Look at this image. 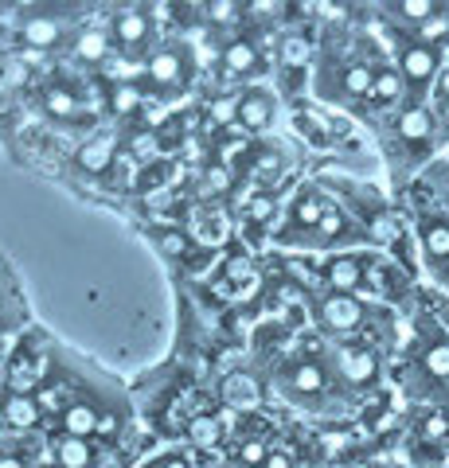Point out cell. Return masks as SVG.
Returning <instances> with one entry per match:
<instances>
[{"label":"cell","mask_w":449,"mask_h":468,"mask_svg":"<svg viewBox=\"0 0 449 468\" xmlns=\"http://www.w3.org/2000/svg\"><path fill=\"white\" fill-rule=\"evenodd\" d=\"M278 168H282V160H278V153H270V149H266L262 156H258V160H254V168H251V172L258 176V180H278V176H282Z\"/></svg>","instance_id":"obj_36"},{"label":"cell","mask_w":449,"mask_h":468,"mask_svg":"<svg viewBox=\"0 0 449 468\" xmlns=\"http://www.w3.org/2000/svg\"><path fill=\"white\" fill-rule=\"evenodd\" d=\"M430 133H433L430 110H422V106L402 110V117H399V137L402 141H430Z\"/></svg>","instance_id":"obj_15"},{"label":"cell","mask_w":449,"mask_h":468,"mask_svg":"<svg viewBox=\"0 0 449 468\" xmlns=\"http://www.w3.org/2000/svg\"><path fill=\"white\" fill-rule=\"evenodd\" d=\"M223 402L230 410H254L262 402V383H258L251 371H230L223 378Z\"/></svg>","instance_id":"obj_8"},{"label":"cell","mask_w":449,"mask_h":468,"mask_svg":"<svg viewBox=\"0 0 449 468\" xmlns=\"http://www.w3.org/2000/svg\"><path fill=\"white\" fill-rule=\"evenodd\" d=\"M395 12L402 20H411V24H426L430 16H438V5H433V0H402Z\"/></svg>","instance_id":"obj_31"},{"label":"cell","mask_w":449,"mask_h":468,"mask_svg":"<svg viewBox=\"0 0 449 468\" xmlns=\"http://www.w3.org/2000/svg\"><path fill=\"white\" fill-rule=\"evenodd\" d=\"M204 12H208V24H215V27H230V24H239V20H242L246 5H239V0H211V5H204Z\"/></svg>","instance_id":"obj_26"},{"label":"cell","mask_w":449,"mask_h":468,"mask_svg":"<svg viewBox=\"0 0 449 468\" xmlns=\"http://www.w3.org/2000/svg\"><path fill=\"white\" fill-rule=\"evenodd\" d=\"M371 86H375V70L368 63H352V67L344 70V79H340V90L347 98H368Z\"/></svg>","instance_id":"obj_20"},{"label":"cell","mask_w":449,"mask_h":468,"mask_svg":"<svg viewBox=\"0 0 449 468\" xmlns=\"http://www.w3.org/2000/svg\"><path fill=\"white\" fill-rule=\"evenodd\" d=\"M227 184H230V176H227V168H208V176H204V187L211 196H219V192H227Z\"/></svg>","instance_id":"obj_38"},{"label":"cell","mask_w":449,"mask_h":468,"mask_svg":"<svg viewBox=\"0 0 449 468\" xmlns=\"http://www.w3.org/2000/svg\"><path fill=\"white\" fill-rule=\"evenodd\" d=\"M364 261H356V258H332L328 266H325V277H328V285L332 292H356L359 285H364Z\"/></svg>","instance_id":"obj_13"},{"label":"cell","mask_w":449,"mask_h":468,"mask_svg":"<svg viewBox=\"0 0 449 468\" xmlns=\"http://www.w3.org/2000/svg\"><path fill=\"white\" fill-rule=\"evenodd\" d=\"M239 101H242V98H235V94H223V98L208 101V110H204V125H208V129L235 125V122H239Z\"/></svg>","instance_id":"obj_19"},{"label":"cell","mask_w":449,"mask_h":468,"mask_svg":"<svg viewBox=\"0 0 449 468\" xmlns=\"http://www.w3.org/2000/svg\"><path fill=\"white\" fill-rule=\"evenodd\" d=\"M262 468H294V457H289L285 449H270V457H266Z\"/></svg>","instance_id":"obj_41"},{"label":"cell","mask_w":449,"mask_h":468,"mask_svg":"<svg viewBox=\"0 0 449 468\" xmlns=\"http://www.w3.org/2000/svg\"><path fill=\"white\" fill-rule=\"evenodd\" d=\"M325 468H347V464H325Z\"/></svg>","instance_id":"obj_46"},{"label":"cell","mask_w":449,"mask_h":468,"mask_svg":"<svg viewBox=\"0 0 449 468\" xmlns=\"http://www.w3.org/2000/svg\"><path fill=\"white\" fill-rule=\"evenodd\" d=\"M110 27H113V39H118L125 51H137L153 36V16H149V8H122Z\"/></svg>","instance_id":"obj_5"},{"label":"cell","mask_w":449,"mask_h":468,"mask_svg":"<svg viewBox=\"0 0 449 468\" xmlns=\"http://www.w3.org/2000/svg\"><path fill=\"white\" fill-rule=\"evenodd\" d=\"M273 98L266 90H246L239 101V125L251 129V133H262V129L273 125Z\"/></svg>","instance_id":"obj_9"},{"label":"cell","mask_w":449,"mask_h":468,"mask_svg":"<svg viewBox=\"0 0 449 468\" xmlns=\"http://www.w3.org/2000/svg\"><path fill=\"white\" fill-rule=\"evenodd\" d=\"M118 426H122L118 414H102V421H98V433H102V437H113V433H118Z\"/></svg>","instance_id":"obj_43"},{"label":"cell","mask_w":449,"mask_h":468,"mask_svg":"<svg viewBox=\"0 0 449 468\" xmlns=\"http://www.w3.org/2000/svg\"><path fill=\"white\" fill-rule=\"evenodd\" d=\"M227 282L230 285H242V282H251V277H254V270H251V258H246V254H235V258H227Z\"/></svg>","instance_id":"obj_34"},{"label":"cell","mask_w":449,"mask_h":468,"mask_svg":"<svg viewBox=\"0 0 449 468\" xmlns=\"http://www.w3.org/2000/svg\"><path fill=\"white\" fill-rule=\"evenodd\" d=\"M246 215H251L254 223H266V218L273 215V203H270V199H254L251 207H246Z\"/></svg>","instance_id":"obj_40"},{"label":"cell","mask_w":449,"mask_h":468,"mask_svg":"<svg viewBox=\"0 0 449 468\" xmlns=\"http://www.w3.org/2000/svg\"><path fill=\"white\" fill-rule=\"evenodd\" d=\"M39 418H43V410L36 402V394H27V390H8L5 402H0V421H5L8 430H16V433L36 430Z\"/></svg>","instance_id":"obj_4"},{"label":"cell","mask_w":449,"mask_h":468,"mask_svg":"<svg viewBox=\"0 0 449 468\" xmlns=\"http://www.w3.org/2000/svg\"><path fill=\"white\" fill-rule=\"evenodd\" d=\"M223 63L230 75H254V70H262V51L251 39H230L223 48Z\"/></svg>","instance_id":"obj_14"},{"label":"cell","mask_w":449,"mask_h":468,"mask_svg":"<svg viewBox=\"0 0 449 468\" xmlns=\"http://www.w3.org/2000/svg\"><path fill=\"white\" fill-rule=\"evenodd\" d=\"M70 387L67 383H55V378H48V383L39 387V394H36V402H39V410H48V414H55V410H59V418L67 414L70 410Z\"/></svg>","instance_id":"obj_23"},{"label":"cell","mask_w":449,"mask_h":468,"mask_svg":"<svg viewBox=\"0 0 449 468\" xmlns=\"http://www.w3.org/2000/svg\"><path fill=\"white\" fill-rule=\"evenodd\" d=\"M442 39H449V16H430L426 24H418V43H426V48H438Z\"/></svg>","instance_id":"obj_29"},{"label":"cell","mask_w":449,"mask_h":468,"mask_svg":"<svg viewBox=\"0 0 449 468\" xmlns=\"http://www.w3.org/2000/svg\"><path fill=\"white\" fill-rule=\"evenodd\" d=\"M98 421H102V414L91 406V402H70V410L59 418V426H63V433L67 437H82V441H91V437L98 433Z\"/></svg>","instance_id":"obj_12"},{"label":"cell","mask_w":449,"mask_h":468,"mask_svg":"<svg viewBox=\"0 0 449 468\" xmlns=\"http://www.w3.org/2000/svg\"><path fill=\"white\" fill-rule=\"evenodd\" d=\"M144 75H149L153 86H161V90H180L187 82V63H184V51L180 48H161L156 55H149V63H144Z\"/></svg>","instance_id":"obj_1"},{"label":"cell","mask_w":449,"mask_h":468,"mask_svg":"<svg viewBox=\"0 0 449 468\" xmlns=\"http://www.w3.org/2000/svg\"><path fill=\"white\" fill-rule=\"evenodd\" d=\"M43 110H48L51 117H59V122H67V117L79 113V98L67 90V86H48V94H43Z\"/></svg>","instance_id":"obj_21"},{"label":"cell","mask_w":449,"mask_h":468,"mask_svg":"<svg viewBox=\"0 0 449 468\" xmlns=\"http://www.w3.org/2000/svg\"><path fill=\"white\" fill-rule=\"evenodd\" d=\"M325 211H328V203L321 196H313V192H301L294 199V223L297 227L316 230V227H321V218H325Z\"/></svg>","instance_id":"obj_18"},{"label":"cell","mask_w":449,"mask_h":468,"mask_svg":"<svg viewBox=\"0 0 449 468\" xmlns=\"http://www.w3.org/2000/svg\"><path fill=\"white\" fill-rule=\"evenodd\" d=\"M422 250H426L430 261H445L449 258V223H442V218L422 223Z\"/></svg>","instance_id":"obj_17"},{"label":"cell","mask_w":449,"mask_h":468,"mask_svg":"<svg viewBox=\"0 0 449 468\" xmlns=\"http://www.w3.org/2000/svg\"><path fill=\"white\" fill-rule=\"evenodd\" d=\"M371 230L380 234V239H395V223H390L387 215H380V218H371Z\"/></svg>","instance_id":"obj_42"},{"label":"cell","mask_w":449,"mask_h":468,"mask_svg":"<svg viewBox=\"0 0 449 468\" xmlns=\"http://www.w3.org/2000/svg\"><path fill=\"white\" fill-rule=\"evenodd\" d=\"M270 457V445L262 441V437H246V441L235 449V464L239 468H262Z\"/></svg>","instance_id":"obj_27"},{"label":"cell","mask_w":449,"mask_h":468,"mask_svg":"<svg viewBox=\"0 0 449 468\" xmlns=\"http://www.w3.org/2000/svg\"><path fill=\"white\" fill-rule=\"evenodd\" d=\"M305 58H309V43L301 39V36H285L282 39V63L285 67H305Z\"/></svg>","instance_id":"obj_32"},{"label":"cell","mask_w":449,"mask_h":468,"mask_svg":"<svg viewBox=\"0 0 449 468\" xmlns=\"http://www.w3.org/2000/svg\"><path fill=\"white\" fill-rule=\"evenodd\" d=\"M141 106H144V98H141L137 86L122 82L118 90H113V110H118V113H134V110H141Z\"/></svg>","instance_id":"obj_33"},{"label":"cell","mask_w":449,"mask_h":468,"mask_svg":"<svg viewBox=\"0 0 449 468\" xmlns=\"http://www.w3.org/2000/svg\"><path fill=\"white\" fill-rule=\"evenodd\" d=\"M149 468H161V464H149Z\"/></svg>","instance_id":"obj_47"},{"label":"cell","mask_w":449,"mask_h":468,"mask_svg":"<svg viewBox=\"0 0 449 468\" xmlns=\"http://www.w3.org/2000/svg\"><path fill=\"white\" fill-rule=\"evenodd\" d=\"M422 437H426V441H445V437H449V418L445 414H426Z\"/></svg>","instance_id":"obj_37"},{"label":"cell","mask_w":449,"mask_h":468,"mask_svg":"<svg viewBox=\"0 0 449 468\" xmlns=\"http://www.w3.org/2000/svg\"><path fill=\"white\" fill-rule=\"evenodd\" d=\"M402 94V75L399 70H390V67H383V70H375V86H371V101H395Z\"/></svg>","instance_id":"obj_25"},{"label":"cell","mask_w":449,"mask_h":468,"mask_svg":"<svg viewBox=\"0 0 449 468\" xmlns=\"http://www.w3.org/2000/svg\"><path fill=\"white\" fill-rule=\"evenodd\" d=\"M321 320L328 332H356L364 324V304L347 292H332V297L321 301Z\"/></svg>","instance_id":"obj_6"},{"label":"cell","mask_w":449,"mask_h":468,"mask_svg":"<svg viewBox=\"0 0 449 468\" xmlns=\"http://www.w3.org/2000/svg\"><path fill=\"white\" fill-rule=\"evenodd\" d=\"M399 75L402 82H411V86H430V79L438 75V51L426 48V43H407L399 55Z\"/></svg>","instance_id":"obj_2"},{"label":"cell","mask_w":449,"mask_h":468,"mask_svg":"<svg viewBox=\"0 0 449 468\" xmlns=\"http://www.w3.org/2000/svg\"><path fill=\"white\" fill-rule=\"evenodd\" d=\"M113 156H118V144H113V137H91L75 153V165L86 176H106L113 168Z\"/></svg>","instance_id":"obj_10"},{"label":"cell","mask_w":449,"mask_h":468,"mask_svg":"<svg viewBox=\"0 0 449 468\" xmlns=\"http://www.w3.org/2000/svg\"><path fill=\"white\" fill-rule=\"evenodd\" d=\"M285 390L294 394V399H321V394L328 390V371L321 367L316 359H301L294 371H289V378H285Z\"/></svg>","instance_id":"obj_7"},{"label":"cell","mask_w":449,"mask_h":468,"mask_svg":"<svg viewBox=\"0 0 449 468\" xmlns=\"http://www.w3.org/2000/svg\"><path fill=\"white\" fill-rule=\"evenodd\" d=\"M55 461H59L63 468H86L94 461V449L91 441H82V437H59V445H55Z\"/></svg>","instance_id":"obj_16"},{"label":"cell","mask_w":449,"mask_h":468,"mask_svg":"<svg viewBox=\"0 0 449 468\" xmlns=\"http://www.w3.org/2000/svg\"><path fill=\"white\" fill-rule=\"evenodd\" d=\"M422 367L430 378H449V344H430L422 356Z\"/></svg>","instance_id":"obj_28"},{"label":"cell","mask_w":449,"mask_h":468,"mask_svg":"<svg viewBox=\"0 0 449 468\" xmlns=\"http://www.w3.org/2000/svg\"><path fill=\"white\" fill-rule=\"evenodd\" d=\"M187 433H192V441L199 449H211L215 441H219V433H223V421L211 418V414H199V418L187 421Z\"/></svg>","instance_id":"obj_24"},{"label":"cell","mask_w":449,"mask_h":468,"mask_svg":"<svg viewBox=\"0 0 449 468\" xmlns=\"http://www.w3.org/2000/svg\"><path fill=\"white\" fill-rule=\"evenodd\" d=\"M0 468H27L20 457H12V452H0Z\"/></svg>","instance_id":"obj_45"},{"label":"cell","mask_w":449,"mask_h":468,"mask_svg":"<svg viewBox=\"0 0 449 468\" xmlns=\"http://www.w3.org/2000/svg\"><path fill=\"white\" fill-rule=\"evenodd\" d=\"M141 122L149 125V129H156L161 122H168V110L165 106H141Z\"/></svg>","instance_id":"obj_39"},{"label":"cell","mask_w":449,"mask_h":468,"mask_svg":"<svg viewBox=\"0 0 449 468\" xmlns=\"http://www.w3.org/2000/svg\"><path fill=\"white\" fill-rule=\"evenodd\" d=\"M75 55L82 58V63H102V58L110 55V36L106 32H98V27H94V32H86V36H79V43H75Z\"/></svg>","instance_id":"obj_22"},{"label":"cell","mask_w":449,"mask_h":468,"mask_svg":"<svg viewBox=\"0 0 449 468\" xmlns=\"http://www.w3.org/2000/svg\"><path fill=\"white\" fill-rule=\"evenodd\" d=\"M337 367L344 375V383L352 387H371L380 378V356L371 347H340L337 356Z\"/></svg>","instance_id":"obj_3"},{"label":"cell","mask_w":449,"mask_h":468,"mask_svg":"<svg viewBox=\"0 0 449 468\" xmlns=\"http://www.w3.org/2000/svg\"><path fill=\"white\" fill-rule=\"evenodd\" d=\"M20 39L27 43V48H36V51H51L55 43L63 39V24L55 16H32V20L20 24Z\"/></svg>","instance_id":"obj_11"},{"label":"cell","mask_w":449,"mask_h":468,"mask_svg":"<svg viewBox=\"0 0 449 468\" xmlns=\"http://www.w3.org/2000/svg\"><path fill=\"white\" fill-rule=\"evenodd\" d=\"M344 227H347V223H344V215L328 203V211H325V218H321V227H316V234H321V239H340Z\"/></svg>","instance_id":"obj_35"},{"label":"cell","mask_w":449,"mask_h":468,"mask_svg":"<svg viewBox=\"0 0 449 468\" xmlns=\"http://www.w3.org/2000/svg\"><path fill=\"white\" fill-rule=\"evenodd\" d=\"M156 246H161V254H168V258H184L192 250L184 230H156Z\"/></svg>","instance_id":"obj_30"},{"label":"cell","mask_w":449,"mask_h":468,"mask_svg":"<svg viewBox=\"0 0 449 468\" xmlns=\"http://www.w3.org/2000/svg\"><path fill=\"white\" fill-rule=\"evenodd\" d=\"M161 468H192V464H187L184 452H168V457L161 461Z\"/></svg>","instance_id":"obj_44"}]
</instances>
